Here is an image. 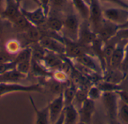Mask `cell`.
<instances>
[{"instance_id":"cell-42","label":"cell","mask_w":128,"mask_h":124,"mask_svg":"<svg viewBox=\"0 0 128 124\" xmlns=\"http://www.w3.org/2000/svg\"><path fill=\"white\" fill-rule=\"evenodd\" d=\"M4 0H0V14L2 12L3 9H4V7H3V3H4Z\"/></svg>"},{"instance_id":"cell-38","label":"cell","mask_w":128,"mask_h":124,"mask_svg":"<svg viewBox=\"0 0 128 124\" xmlns=\"http://www.w3.org/2000/svg\"><path fill=\"white\" fill-rule=\"evenodd\" d=\"M100 1L113 3V4L117 5L118 6H120V7H122V8H128V3L126 2L125 1H124V0H100Z\"/></svg>"},{"instance_id":"cell-22","label":"cell","mask_w":128,"mask_h":124,"mask_svg":"<svg viewBox=\"0 0 128 124\" xmlns=\"http://www.w3.org/2000/svg\"><path fill=\"white\" fill-rule=\"evenodd\" d=\"M22 34L23 36L26 38V40H27L30 44L34 42H39V41L44 37V33L41 29L39 26H36L34 25L30 26Z\"/></svg>"},{"instance_id":"cell-15","label":"cell","mask_w":128,"mask_h":124,"mask_svg":"<svg viewBox=\"0 0 128 124\" xmlns=\"http://www.w3.org/2000/svg\"><path fill=\"white\" fill-rule=\"evenodd\" d=\"M128 41L127 40H118L116 46L111 56L110 66L108 69H120V66L124 58L125 46Z\"/></svg>"},{"instance_id":"cell-31","label":"cell","mask_w":128,"mask_h":124,"mask_svg":"<svg viewBox=\"0 0 128 124\" xmlns=\"http://www.w3.org/2000/svg\"><path fill=\"white\" fill-rule=\"evenodd\" d=\"M5 50L11 54H15L21 50V45L17 40L11 39L6 43Z\"/></svg>"},{"instance_id":"cell-17","label":"cell","mask_w":128,"mask_h":124,"mask_svg":"<svg viewBox=\"0 0 128 124\" xmlns=\"http://www.w3.org/2000/svg\"><path fill=\"white\" fill-rule=\"evenodd\" d=\"M126 75L120 69H108L104 73V81L120 84L122 81L125 80Z\"/></svg>"},{"instance_id":"cell-8","label":"cell","mask_w":128,"mask_h":124,"mask_svg":"<svg viewBox=\"0 0 128 124\" xmlns=\"http://www.w3.org/2000/svg\"><path fill=\"white\" fill-rule=\"evenodd\" d=\"M63 38H64V44L65 47L64 55L67 57L75 59L79 56H80L81 55L88 53L87 51H86V49L88 48V47L83 46L81 44H80L78 41H73L66 37L63 36Z\"/></svg>"},{"instance_id":"cell-45","label":"cell","mask_w":128,"mask_h":124,"mask_svg":"<svg viewBox=\"0 0 128 124\" xmlns=\"http://www.w3.org/2000/svg\"><path fill=\"white\" fill-rule=\"evenodd\" d=\"M86 2H88V4H89V0H86Z\"/></svg>"},{"instance_id":"cell-29","label":"cell","mask_w":128,"mask_h":124,"mask_svg":"<svg viewBox=\"0 0 128 124\" xmlns=\"http://www.w3.org/2000/svg\"><path fill=\"white\" fill-rule=\"evenodd\" d=\"M32 59V50L29 46H26L24 48L21 49L15 56L14 58V62L16 63L23 62V61H27V60H31Z\"/></svg>"},{"instance_id":"cell-14","label":"cell","mask_w":128,"mask_h":124,"mask_svg":"<svg viewBox=\"0 0 128 124\" xmlns=\"http://www.w3.org/2000/svg\"><path fill=\"white\" fill-rule=\"evenodd\" d=\"M47 106L50 113V121L51 123H56L64 108L63 93H61L58 94V96L50 102Z\"/></svg>"},{"instance_id":"cell-24","label":"cell","mask_w":128,"mask_h":124,"mask_svg":"<svg viewBox=\"0 0 128 124\" xmlns=\"http://www.w3.org/2000/svg\"><path fill=\"white\" fill-rule=\"evenodd\" d=\"M10 24L13 26L15 30L21 33L25 32L30 26H32V24L26 19V17L22 14V12L10 23Z\"/></svg>"},{"instance_id":"cell-5","label":"cell","mask_w":128,"mask_h":124,"mask_svg":"<svg viewBox=\"0 0 128 124\" xmlns=\"http://www.w3.org/2000/svg\"><path fill=\"white\" fill-rule=\"evenodd\" d=\"M104 17L119 27L128 21V9L120 6L118 8H106L104 10Z\"/></svg>"},{"instance_id":"cell-20","label":"cell","mask_w":128,"mask_h":124,"mask_svg":"<svg viewBox=\"0 0 128 124\" xmlns=\"http://www.w3.org/2000/svg\"><path fill=\"white\" fill-rule=\"evenodd\" d=\"M30 72L38 78H50L52 73L45 67V66L39 61H37L32 58L31 59V70Z\"/></svg>"},{"instance_id":"cell-33","label":"cell","mask_w":128,"mask_h":124,"mask_svg":"<svg viewBox=\"0 0 128 124\" xmlns=\"http://www.w3.org/2000/svg\"><path fill=\"white\" fill-rule=\"evenodd\" d=\"M102 94L103 92L98 88V86H93L88 91V98L95 101L98 99H100Z\"/></svg>"},{"instance_id":"cell-1","label":"cell","mask_w":128,"mask_h":124,"mask_svg":"<svg viewBox=\"0 0 128 124\" xmlns=\"http://www.w3.org/2000/svg\"><path fill=\"white\" fill-rule=\"evenodd\" d=\"M104 109L112 123L118 121L119 97L116 92H104L101 98Z\"/></svg>"},{"instance_id":"cell-32","label":"cell","mask_w":128,"mask_h":124,"mask_svg":"<svg viewBox=\"0 0 128 124\" xmlns=\"http://www.w3.org/2000/svg\"><path fill=\"white\" fill-rule=\"evenodd\" d=\"M16 69L20 72H21L22 74L28 75V73H30V70H31V60L23 61L16 63Z\"/></svg>"},{"instance_id":"cell-43","label":"cell","mask_w":128,"mask_h":124,"mask_svg":"<svg viewBox=\"0 0 128 124\" xmlns=\"http://www.w3.org/2000/svg\"><path fill=\"white\" fill-rule=\"evenodd\" d=\"M17 1H20V0H17ZM32 1H34L35 3H37L39 6H40V2H39V0H32Z\"/></svg>"},{"instance_id":"cell-26","label":"cell","mask_w":128,"mask_h":124,"mask_svg":"<svg viewBox=\"0 0 128 124\" xmlns=\"http://www.w3.org/2000/svg\"><path fill=\"white\" fill-rule=\"evenodd\" d=\"M29 47L32 50V58L42 63L46 53V50L44 48V47L39 42L32 43Z\"/></svg>"},{"instance_id":"cell-25","label":"cell","mask_w":128,"mask_h":124,"mask_svg":"<svg viewBox=\"0 0 128 124\" xmlns=\"http://www.w3.org/2000/svg\"><path fill=\"white\" fill-rule=\"evenodd\" d=\"M44 25L48 29L59 33L62 31L63 20L55 16H47Z\"/></svg>"},{"instance_id":"cell-18","label":"cell","mask_w":128,"mask_h":124,"mask_svg":"<svg viewBox=\"0 0 128 124\" xmlns=\"http://www.w3.org/2000/svg\"><path fill=\"white\" fill-rule=\"evenodd\" d=\"M63 114L64 117V123H77L80 121L79 111L74 104L65 105L63 110Z\"/></svg>"},{"instance_id":"cell-16","label":"cell","mask_w":128,"mask_h":124,"mask_svg":"<svg viewBox=\"0 0 128 124\" xmlns=\"http://www.w3.org/2000/svg\"><path fill=\"white\" fill-rule=\"evenodd\" d=\"M60 56L62 55L46 50V55L44 58V60L42 61V63L48 70L50 69L59 70L60 69H62L64 63L63 60L61 59Z\"/></svg>"},{"instance_id":"cell-21","label":"cell","mask_w":128,"mask_h":124,"mask_svg":"<svg viewBox=\"0 0 128 124\" xmlns=\"http://www.w3.org/2000/svg\"><path fill=\"white\" fill-rule=\"evenodd\" d=\"M29 100L31 102L32 106L36 114V120L35 123L37 124H47L50 123V113H49V108L48 106L45 107L42 110H38L37 107L35 106V104L34 102V100L32 97L29 96Z\"/></svg>"},{"instance_id":"cell-39","label":"cell","mask_w":128,"mask_h":124,"mask_svg":"<svg viewBox=\"0 0 128 124\" xmlns=\"http://www.w3.org/2000/svg\"><path fill=\"white\" fill-rule=\"evenodd\" d=\"M116 93L118 95L120 100H122V102H124V103L128 105V92L124 90H121L116 91Z\"/></svg>"},{"instance_id":"cell-3","label":"cell","mask_w":128,"mask_h":124,"mask_svg":"<svg viewBox=\"0 0 128 124\" xmlns=\"http://www.w3.org/2000/svg\"><path fill=\"white\" fill-rule=\"evenodd\" d=\"M13 92H43L40 84L22 85L18 83H0V97Z\"/></svg>"},{"instance_id":"cell-27","label":"cell","mask_w":128,"mask_h":124,"mask_svg":"<svg viewBox=\"0 0 128 124\" xmlns=\"http://www.w3.org/2000/svg\"><path fill=\"white\" fill-rule=\"evenodd\" d=\"M118 121L128 124V105L120 100V99L118 111Z\"/></svg>"},{"instance_id":"cell-35","label":"cell","mask_w":128,"mask_h":124,"mask_svg":"<svg viewBox=\"0 0 128 124\" xmlns=\"http://www.w3.org/2000/svg\"><path fill=\"white\" fill-rule=\"evenodd\" d=\"M67 0H50V10L53 9L54 11H60L62 10L65 4H66Z\"/></svg>"},{"instance_id":"cell-12","label":"cell","mask_w":128,"mask_h":124,"mask_svg":"<svg viewBox=\"0 0 128 124\" xmlns=\"http://www.w3.org/2000/svg\"><path fill=\"white\" fill-rule=\"evenodd\" d=\"M5 5L2 12L1 13L2 17L9 22L10 23L21 14L20 1L17 0H4Z\"/></svg>"},{"instance_id":"cell-7","label":"cell","mask_w":128,"mask_h":124,"mask_svg":"<svg viewBox=\"0 0 128 124\" xmlns=\"http://www.w3.org/2000/svg\"><path fill=\"white\" fill-rule=\"evenodd\" d=\"M74 60L76 61L79 65L89 69L97 75L104 74V70L99 59L98 58H95L94 56H92L88 53H86L81 55Z\"/></svg>"},{"instance_id":"cell-46","label":"cell","mask_w":128,"mask_h":124,"mask_svg":"<svg viewBox=\"0 0 128 124\" xmlns=\"http://www.w3.org/2000/svg\"></svg>"},{"instance_id":"cell-10","label":"cell","mask_w":128,"mask_h":124,"mask_svg":"<svg viewBox=\"0 0 128 124\" xmlns=\"http://www.w3.org/2000/svg\"><path fill=\"white\" fill-rule=\"evenodd\" d=\"M20 11L26 19L34 26H40L46 22L47 15L41 6H39L34 11H28L23 8H20Z\"/></svg>"},{"instance_id":"cell-34","label":"cell","mask_w":128,"mask_h":124,"mask_svg":"<svg viewBox=\"0 0 128 124\" xmlns=\"http://www.w3.org/2000/svg\"><path fill=\"white\" fill-rule=\"evenodd\" d=\"M120 69L124 73V75L127 76L128 74V41L125 46L124 49V58L122 63V65L120 66ZM126 79V78H125Z\"/></svg>"},{"instance_id":"cell-41","label":"cell","mask_w":128,"mask_h":124,"mask_svg":"<svg viewBox=\"0 0 128 124\" xmlns=\"http://www.w3.org/2000/svg\"><path fill=\"white\" fill-rule=\"evenodd\" d=\"M4 34V23L0 19V40L2 39Z\"/></svg>"},{"instance_id":"cell-28","label":"cell","mask_w":128,"mask_h":124,"mask_svg":"<svg viewBox=\"0 0 128 124\" xmlns=\"http://www.w3.org/2000/svg\"><path fill=\"white\" fill-rule=\"evenodd\" d=\"M97 86L103 93H104V92H116V91L123 90V87L120 84L110 83V82H108L106 81L99 82Z\"/></svg>"},{"instance_id":"cell-40","label":"cell","mask_w":128,"mask_h":124,"mask_svg":"<svg viewBox=\"0 0 128 124\" xmlns=\"http://www.w3.org/2000/svg\"><path fill=\"white\" fill-rule=\"evenodd\" d=\"M50 0H39L40 6L44 8V10L47 16L50 12Z\"/></svg>"},{"instance_id":"cell-36","label":"cell","mask_w":128,"mask_h":124,"mask_svg":"<svg viewBox=\"0 0 128 124\" xmlns=\"http://www.w3.org/2000/svg\"><path fill=\"white\" fill-rule=\"evenodd\" d=\"M15 56H14V54H11V53H8L6 50H0V63L12 62L14 60Z\"/></svg>"},{"instance_id":"cell-4","label":"cell","mask_w":128,"mask_h":124,"mask_svg":"<svg viewBox=\"0 0 128 124\" xmlns=\"http://www.w3.org/2000/svg\"><path fill=\"white\" fill-rule=\"evenodd\" d=\"M89 7L90 15L88 20L92 29L97 34L104 20V10L102 9L100 0H89Z\"/></svg>"},{"instance_id":"cell-30","label":"cell","mask_w":128,"mask_h":124,"mask_svg":"<svg viewBox=\"0 0 128 124\" xmlns=\"http://www.w3.org/2000/svg\"><path fill=\"white\" fill-rule=\"evenodd\" d=\"M64 106L70 104H74V101L75 99L76 90L72 87H67L62 92Z\"/></svg>"},{"instance_id":"cell-2","label":"cell","mask_w":128,"mask_h":124,"mask_svg":"<svg viewBox=\"0 0 128 124\" xmlns=\"http://www.w3.org/2000/svg\"><path fill=\"white\" fill-rule=\"evenodd\" d=\"M80 23L76 14H68L63 20V28L62 31L64 33L63 36L77 41Z\"/></svg>"},{"instance_id":"cell-13","label":"cell","mask_w":128,"mask_h":124,"mask_svg":"<svg viewBox=\"0 0 128 124\" xmlns=\"http://www.w3.org/2000/svg\"><path fill=\"white\" fill-rule=\"evenodd\" d=\"M80 122L82 123H90L95 111L94 101L87 98L81 104L79 108Z\"/></svg>"},{"instance_id":"cell-6","label":"cell","mask_w":128,"mask_h":124,"mask_svg":"<svg viewBox=\"0 0 128 124\" xmlns=\"http://www.w3.org/2000/svg\"><path fill=\"white\" fill-rule=\"evenodd\" d=\"M98 38L96 32L92 29L88 20H83L80 23L77 41L83 46L91 47Z\"/></svg>"},{"instance_id":"cell-9","label":"cell","mask_w":128,"mask_h":124,"mask_svg":"<svg viewBox=\"0 0 128 124\" xmlns=\"http://www.w3.org/2000/svg\"><path fill=\"white\" fill-rule=\"evenodd\" d=\"M39 43L47 51L53 52L59 55H64L65 47L64 41L61 40H58L51 36L44 35L39 41Z\"/></svg>"},{"instance_id":"cell-11","label":"cell","mask_w":128,"mask_h":124,"mask_svg":"<svg viewBox=\"0 0 128 124\" xmlns=\"http://www.w3.org/2000/svg\"><path fill=\"white\" fill-rule=\"evenodd\" d=\"M118 29L119 27L118 25L104 19L101 26L97 32V35L100 40L105 43L114 38L116 35Z\"/></svg>"},{"instance_id":"cell-37","label":"cell","mask_w":128,"mask_h":124,"mask_svg":"<svg viewBox=\"0 0 128 124\" xmlns=\"http://www.w3.org/2000/svg\"><path fill=\"white\" fill-rule=\"evenodd\" d=\"M16 63L14 61L12 62H7V63H0V75L11 70L16 68Z\"/></svg>"},{"instance_id":"cell-44","label":"cell","mask_w":128,"mask_h":124,"mask_svg":"<svg viewBox=\"0 0 128 124\" xmlns=\"http://www.w3.org/2000/svg\"><path fill=\"white\" fill-rule=\"evenodd\" d=\"M125 80H126V81H128V75L126 76V79H125Z\"/></svg>"},{"instance_id":"cell-23","label":"cell","mask_w":128,"mask_h":124,"mask_svg":"<svg viewBox=\"0 0 128 124\" xmlns=\"http://www.w3.org/2000/svg\"><path fill=\"white\" fill-rule=\"evenodd\" d=\"M72 4L82 20H88L90 15L89 4L86 0H71Z\"/></svg>"},{"instance_id":"cell-19","label":"cell","mask_w":128,"mask_h":124,"mask_svg":"<svg viewBox=\"0 0 128 124\" xmlns=\"http://www.w3.org/2000/svg\"><path fill=\"white\" fill-rule=\"evenodd\" d=\"M27 77L15 69L0 75V83H18Z\"/></svg>"}]
</instances>
